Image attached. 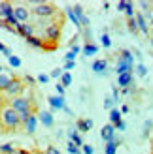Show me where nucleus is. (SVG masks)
Wrapping results in <instances>:
<instances>
[{"label":"nucleus","instance_id":"f257e3e1","mask_svg":"<svg viewBox=\"0 0 153 154\" xmlns=\"http://www.w3.org/2000/svg\"><path fill=\"white\" fill-rule=\"evenodd\" d=\"M0 119H2V124H4V132H6V134H13L15 130L21 126L19 113L15 111V109H11L10 105L0 109Z\"/></svg>","mask_w":153,"mask_h":154},{"label":"nucleus","instance_id":"f03ea898","mask_svg":"<svg viewBox=\"0 0 153 154\" xmlns=\"http://www.w3.org/2000/svg\"><path fill=\"white\" fill-rule=\"evenodd\" d=\"M10 107L15 109L17 113L28 111V113H34L36 115V111H38V105L32 100V96H17V98H13V100H10Z\"/></svg>","mask_w":153,"mask_h":154},{"label":"nucleus","instance_id":"7ed1b4c3","mask_svg":"<svg viewBox=\"0 0 153 154\" xmlns=\"http://www.w3.org/2000/svg\"><path fill=\"white\" fill-rule=\"evenodd\" d=\"M23 90H25V83H23V79L21 77H11V83L8 85V88L4 90V94L8 96V98H17V96H21L23 94Z\"/></svg>","mask_w":153,"mask_h":154},{"label":"nucleus","instance_id":"20e7f679","mask_svg":"<svg viewBox=\"0 0 153 154\" xmlns=\"http://www.w3.org/2000/svg\"><path fill=\"white\" fill-rule=\"evenodd\" d=\"M60 25H63V23H60V19H57L55 23H49V25L44 28V34H45L44 40L57 43V42L60 40Z\"/></svg>","mask_w":153,"mask_h":154},{"label":"nucleus","instance_id":"39448f33","mask_svg":"<svg viewBox=\"0 0 153 154\" xmlns=\"http://www.w3.org/2000/svg\"><path fill=\"white\" fill-rule=\"evenodd\" d=\"M32 11H34L36 17L45 19V17H53L57 13V6L55 4H36Z\"/></svg>","mask_w":153,"mask_h":154},{"label":"nucleus","instance_id":"423d86ee","mask_svg":"<svg viewBox=\"0 0 153 154\" xmlns=\"http://www.w3.org/2000/svg\"><path fill=\"white\" fill-rule=\"evenodd\" d=\"M15 32H17L19 36H23L25 40H28V38L34 36V26L28 25V23H19V25L15 26Z\"/></svg>","mask_w":153,"mask_h":154},{"label":"nucleus","instance_id":"0eeeda50","mask_svg":"<svg viewBox=\"0 0 153 154\" xmlns=\"http://www.w3.org/2000/svg\"><path fill=\"white\" fill-rule=\"evenodd\" d=\"M23 128H25V134L27 135H34V132H36V126H38V117L36 115H30V117L21 124Z\"/></svg>","mask_w":153,"mask_h":154},{"label":"nucleus","instance_id":"6e6552de","mask_svg":"<svg viewBox=\"0 0 153 154\" xmlns=\"http://www.w3.org/2000/svg\"><path fill=\"white\" fill-rule=\"evenodd\" d=\"M134 19H136V25H138V30H140V32H142L144 36H149V25H148L146 15H144V13H136Z\"/></svg>","mask_w":153,"mask_h":154},{"label":"nucleus","instance_id":"1a4fd4ad","mask_svg":"<svg viewBox=\"0 0 153 154\" xmlns=\"http://www.w3.org/2000/svg\"><path fill=\"white\" fill-rule=\"evenodd\" d=\"M100 135H102V139H104L106 143L113 141V139H116V126H113V124H106V126L100 130Z\"/></svg>","mask_w":153,"mask_h":154},{"label":"nucleus","instance_id":"9d476101","mask_svg":"<svg viewBox=\"0 0 153 154\" xmlns=\"http://www.w3.org/2000/svg\"><path fill=\"white\" fill-rule=\"evenodd\" d=\"M13 10H15V8H13L10 2H0V19L6 21L8 17H11V15H13Z\"/></svg>","mask_w":153,"mask_h":154},{"label":"nucleus","instance_id":"9b49d317","mask_svg":"<svg viewBox=\"0 0 153 154\" xmlns=\"http://www.w3.org/2000/svg\"><path fill=\"white\" fill-rule=\"evenodd\" d=\"M28 15H30V13H28V10H27V8H23V6H17V8L13 10V17L17 19L19 23H27Z\"/></svg>","mask_w":153,"mask_h":154},{"label":"nucleus","instance_id":"f8f14e48","mask_svg":"<svg viewBox=\"0 0 153 154\" xmlns=\"http://www.w3.org/2000/svg\"><path fill=\"white\" fill-rule=\"evenodd\" d=\"M117 85H119V88H129V87H132V73L117 75Z\"/></svg>","mask_w":153,"mask_h":154},{"label":"nucleus","instance_id":"ddd939ff","mask_svg":"<svg viewBox=\"0 0 153 154\" xmlns=\"http://www.w3.org/2000/svg\"><path fill=\"white\" fill-rule=\"evenodd\" d=\"M76 128H78L80 132L85 134V132H89V130L93 128V120H91V119H78V120H76Z\"/></svg>","mask_w":153,"mask_h":154},{"label":"nucleus","instance_id":"4468645a","mask_svg":"<svg viewBox=\"0 0 153 154\" xmlns=\"http://www.w3.org/2000/svg\"><path fill=\"white\" fill-rule=\"evenodd\" d=\"M49 105H51V109H64L66 102L63 96H49Z\"/></svg>","mask_w":153,"mask_h":154},{"label":"nucleus","instance_id":"2eb2a0df","mask_svg":"<svg viewBox=\"0 0 153 154\" xmlns=\"http://www.w3.org/2000/svg\"><path fill=\"white\" fill-rule=\"evenodd\" d=\"M38 120H40L45 128H51V126H53V115H51L49 111H40V115H38Z\"/></svg>","mask_w":153,"mask_h":154},{"label":"nucleus","instance_id":"dca6fc26","mask_svg":"<svg viewBox=\"0 0 153 154\" xmlns=\"http://www.w3.org/2000/svg\"><path fill=\"white\" fill-rule=\"evenodd\" d=\"M116 72L117 75H123V73H132V66L131 64H127L125 60H117V66H116Z\"/></svg>","mask_w":153,"mask_h":154},{"label":"nucleus","instance_id":"f3484780","mask_svg":"<svg viewBox=\"0 0 153 154\" xmlns=\"http://www.w3.org/2000/svg\"><path fill=\"white\" fill-rule=\"evenodd\" d=\"M81 51H83V57H93V55H96V53H98V45H95L93 42H91V43H85Z\"/></svg>","mask_w":153,"mask_h":154},{"label":"nucleus","instance_id":"a211bd4d","mask_svg":"<svg viewBox=\"0 0 153 154\" xmlns=\"http://www.w3.org/2000/svg\"><path fill=\"white\" fill-rule=\"evenodd\" d=\"M91 68H93V72H98V73H104V70H106V68H108V60H106V58H100V60H95V62H93V66H91Z\"/></svg>","mask_w":153,"mask_h":154},{"label":"nucleus","instance_id":"6ab92c4d","mask_svg":"<svg viewBox=\"0 0 153 154\" xmlns=\"http://www.w3.org/2000/svg\"><path fill=\"white\" fill-rule=\"evenodd\" d=\"M119 58H121V60H125V62H127V64H131V66L134 64V57H132V53L129 51V49H121V51H119Z\"/></svg>","mask_w":153,"mask_h":154},{"label":"nucleus","instance_id":"aec40b11","mask_svg":"<svg viewBox=\"0 0 153 154\" xmlns=\"http://www.w3.org/2000/svg\"><path fill=\"white\" fill-rule=\"evenodd\" d=\"M119 145H121V141H119V139H113V141H110V143H106L104 154H116V150H117Z\"/></svg>","mask_w":153,"mask_h":154},{"label":"nucleus","instance_id":"412c9836","mask_svg":"<svg viewBox=\"0 0 153 154\" xmlns=\"http://www.w3.org/2000/svg\"><path fill=\"white\" fill-rule=\"evenodd\" d=\"M11 77L13 75H8V73H0V92H4L8 88V85L11 83Z\"/></svg>","mask_w":153,"mask_h":154},{"label":"nucleus","instance_id":"4be33fe9","mask_svg":"<svg viewBox=\"0 0 153 154\" xmlns=\"http://www.w3.org/2000/svg\"><path fill=\"white\" fill-rule=\"evenodd\" d=\"M70 141L76 145V147H83V145H85V143H83V139H81V135L78 134V132H76V130H72V132H70Z\"/></svg>","mask_w":153,"mask_h":154},{"label":"nucleus","instance_id":"5701e85b","mask_svg":"<svg viewBox=\"0 0 153 154\" xmlns=\"http://www.w3.org/2000/svg\"><path fill=\"white\" fill-rule=\"evenodd\" d=\"M27 43L30 45V47H36V49H42V47H44V40H42V38H38V36L28 38Z\"/></svg>","mask_w":153,"mask_h":154},{"label":"nucleus","instance_id":"b1692460","mask_svg":"<svg viewBox=\"0 0 153 154\" xmlns=\"http://www.w3.org/2000/svg\"><path fill=\"white\" fill-rule=\"evenodd\" d=\"M119 120H121V111H117V109H112V111H110V124H113V126H116Z\"/></svg>","mask_w":153,"mask_h":154},{"label":"nucleus","instance_id":"393cba45","mask_svg":"<svg viewBox=\"0 0 153 154\" xmlns=\"http://www.w3.org/2000/svg\"><path fill=\"white\" fill-rule=\"evenodd\" d=\"M132 8H134V6H132V2H129V0H127V2H125V17H127V19H132L134 15H136Z\"/></svg>","mask_w":153,"mask_h":154},{"label":"nucleus","instance_id":"a878e982","mask_svg":"<svg viewBox=\"0 0 153 154\" xmlns=\"http://www.w3.org/2000/svg\"><path fill=\"white\" fill-rule=\"evenodd\" d=\"M60 85H63L64 88H66V87H70V85H72V75L68 73V72H64V73H63V77H60Z\"/></svg>","mask_w":153,"mask_h":154},{"label":"nucleus","instance_id":"bb28decb","mask_svg":"<svg viewBox=\"0 0 153 154\" xmlns=\"http://www.w3.org/2000/svg\"><path fill=\"white\" fill-rule=\"evenodd\" d=\"M127 28L131 30L132 34H138V25H136V19H127Z\"/></svg>","mask_w":153,"mask_h":154},{"label":"nucleus","instance_id":"cd10ccee","mask_svg":"<svg viewBox=\"0 0 153 154\" xmlns=\"http://www.w3.org/2000/svg\"><path fill=\"white\" fill-rule=\"evenodd\" d=\"M15 149L11 143H6V145H0V154H13Z\"/></svg>","mask_w":153,"mask_h":154},{"label":"nucleus","instance_id":"c85d7f7f","mask_svg":"<svg viewBox=\"0 0 153 154\" xmlns=\"http://www.w3.org/2000/svg\"><path fill=\"white\" fill-rule=\"evenodd\" d=\"M57 47H59L57 43H53V42H47V40H44V47H42V51H57Z\"/></svg>","mask_w":153,"mask_h":154},{"label":"nucleus","instance_id":"c756f323","mask_svg":"<svg viewBox=\"0 0 153 154\" xmlns=\"http://www.w3.org/2000/svg\"><path fill=\"white\" fill-rule=\"evenodd\" d=\"M8 60H10V66H11V68H19V66H21V58L15 57V55H11Z\"/></svg>","mask_w":153,"mask_h":154},{"label":"nucleus","instance_id":"7c9ffc66","mask_svg":"<svg viewBox=\"0 0 153 154\" xmlns=\"http://www.w3.org/2000/svg\"><path fill=\"white\" fill-rule=\"evenodd\" d=\"M100 40H102V47H106V49H110V47H112V40H110V36L106 34V32L102 34Z\"/></svg>","mask_w":153,"mask_h":154},{"label":"nucleus","instance_id":"2f4dec72","mask_svg":"<svg viewBox=\"0 0 153 154\" xmlns=\"http://www.w3.org/2000/svg\"><path fill=\"white\" fill-rule=\"evenodd\" d=\"M136 73H138L140 77H146L148 75V68L144 64H138V66H136Z\"/></svg>","mask_w":153,"mask_h":154},{"label":"nucleus","instance_id":"473e14b6","mask_svg":"<svg viewBox=\"0 0 153 154\" xmlns=\"http://www.w3.org/2000/svg\"><path fill=\"white\" fill-rule=\"evenodd\" d=\"M68 152H70V154H81V150H80V147H76V145L70 141V143H68Z\"/></svg>","mask_w":153,"mask_h":154},{"label":"nucleus","instance_id":"72a5a7b5","mask_svg":"<svg viewBox=\"0 0 153 154\" xmlns=\"http://www.w3.org/2000/svg\"><path fill=\"white\" fill-rule=\"evenodd\" d=\"M112 105H113V98L106 96V98H104V107H106V109H110V111H112V109H113Z\"/></svg>","mask_w":153,"mask_h":154},{"label":"nucleus","instance_id":"f704fd0d","mask_svg":"<svg viewBox=\"0 0 153 154\" xmlns=\"http://www.w3.org/2000/svg\"><path fill=\"white\" fill-rule=\"evenodd\" d=\"M44 154H60V150L57 147H53V145H49V147L44 150Z\"/></svg>","mask_w":153,"mask_h":154},{"label":"nucleus","instance_id":"c9c22d12","mask_svg":"<svg viewBox=\"0 0 153 154\" xmlns=\"http://www.w3.org/2000/svg\"><path fill=\"white\" fill-rule=\"evenodd\" d=\"M151 126H153V122H151V120H146V124H144V137H148V135H149Z\"/></svg>","mask_w":153,"mask_h":154},{"label":"nucleus","instance_id":"e433bc0d","mask_svg":"<svg viewBox=\"0 0 153 154\" xmlns=\"http://www.w3.org/2000/svg\"><path fill=\"white\" fill-rule=\"evenodd\" d=\"M0 53H4V57H8V58L11 57V51H10V47H6L4 43H0Z\"/></svg>","mask_w":153,"mask_h":154},{"label":"nucleus","instance_id":"4c0bfd02","mask_svg":"<svg viewBox=\"0 0 153 154\" xmlns=\"http://www.w3.org/2000/svg\"><path fill=\"white\" fill-rule=\"evenodd\" d=\"M72 10H74V13H76V17H78V19H80L81 15H83V8H81L80 4H76V6L72 8Z\"/></svg>","mask_w":153,"mask_h":154},{"label":"nucleus","instance_id":"58836bf2","mask_svg":"<svg viewBox=\"0 0 153 154\" xmlns=\"http://www.w3.org/2000/svg\"><path fill=\"white\" fill-rule=\"evenodd\" d=\"M63 73H64V72L60 70V68H55V70L51 72V75H49V77H63Z\"/></svg>","mask_w":153,"mask_h":154},{"label":"nucleus","instance_id":"ea45409f","mask_svg":"<svg viewBox=\"0 0 153 154\" xmlns=\"http://www.w3.org/2000/svg\"><path fill=\"white\" fill-rule=\"evenodd\" d=\"M116 130H119V132H125V130H127V124H125L123 120H119L117 124H116Z\"/></svg>","mask_w":153,"mask_h":154},{"label":"nucleus","instance_id":"a19ab883","mask_svg":"<svg viewBox=\"0 0 153 154\" xmlns=\"http://www.w3.org/2000/svg\"><path fill=\"white\" fill-rule=\"evenodd\" d=\"M81 150H83V154H93V147L91 145H83Z\"/></svg>","mask_w":153,"mask_h":154},{"label":"nucleus","instance_id":"79ce46f5","mask_svg":"<svg viewBox=\"0 0 153 154\" xmlns=\"http://www.w3.org/2000/svg\"><path fill=\"white\" fill-rule=\"evenodd\" d=\"M38 81H40V83H47V81H49V77L45 75V73H40V75H38Z\"/></svg>","mask_w":153,"mask_h":154},{"label":"nucleus","instance_id":"37998d69","mask_svg":"<svg viewBox=\"0 0 153 154\" xmlns=\"http://www.w3.org/2000/svg\"><path fill=\"white\" fill-rule=\"evenodd\" d=\"M57 92H59V96H64V87H63V85H57Z\"/></svg>","mask_w":153,"mask_h":154},{"label":"nucleus","instance_id":"c03bdc74","mask_svg":"<svg viewBox=\"0 0 153 154\" xmlns=\"http://www.w3.org/2000/svg\"><path fill=\"white\" fill-rule=\"evenodd\" d=\"M25 81H27L28 85H34V83H36V79H34V77H30V75H25Z\"/></svg>","mask_w":153,"mask_h":154},{"label":"nucleus","instance_id":"a18cd8bd","mask_svg":"<svg viewBox=\"0 0 153 154\" xmlns=\"http://www.w3.org/2000/svg\"><path fill=\"white\" fill-rule=\"evenodd\" d=\"M74 66H76V62H66V64H64V72H68V70H72Z\"/></svg>","mask_w":153,"mask_h":154},{"label":"nucleus","instance_id":"49530a36","mask_svg":"<svg viewBox=\"0 0 153 154\" xmlns=\"http://www.w3.org/2000/svg\"><path fill=\"white\" fill-rule=\"evenodd\" d=\"M117 10L119 11H125V0H121V2L117 4Z\"/></svg>","mask_w":153,"mask_h":154},{"label":"nucleus","instance_id":"de8ad7c7","mask_svg":"<svg viewBox=\"0 0 153 154\" xmlns=\"http://www.w3.org/2000/svg\"><path fill=\"white\" fill-rule=\"evenodd\" d=\"M119 100V88H113V102Z\"/></svg>","mask_w":153,"mask_h":154},{"label":"nucleus","instance_id":"09e8293b","mask_svg":"<svg viewBox=\"0 0 153 154\" xmlns=\"http://www.w3.org/2000/svg\"><path fill=\"white\" fill-rule=\"evenodd\" d=\"M80 51H81V49H80V45H72V53H74V55H78Z\"/></svg>","mask_w":153,"mask_h":154},{"label":"nucleus","instance_id":"8fccbe9b","mask_svg":"<svg viewBox=\"0 0 153 154\" xmlns=\"http://www.w3.org/2000/svg\"><path fill=\"white\" fill-rule=\"evenodd\" d=\"M129 113V105H121V115H125Z\"/></svg>","mask_w":153,"mask_h":154},{"label":"nucleus","instance_id":"3c124183","mask_svg":"<svg viewBox=\"0 0 153 154\" xmlns=\"http://www.w3.org/2000/svg\"><path fill=\"white\" fill-rule=\"evenodd\" d=\"M140 6H142V8H144V10H148V8H149V6H151V4H149V2H140Z\"/></svg>","mask_w":153,"mask_h":154},{"label":"nucleus","instance_id":"603ef678","mask_svg":"<svg viewBox=\"0 0 153 154\" xmlns=\"http://www.w3.org/2000/svg\"><path fill=\"white\" fill-rule=\"evenodd\" d=\"M17 152H19V154H32V152H30V150H25V149H19Z\"/></svg>","mask_w":153,"mask_h":154},{"label":"nucleus","instance_id":"864d4df0","mask_svg":"<svg viewBox=\"0 0 153 154\" xmlns=\"http://www.w3.org/2000/svg\"><path fill=\"white\" fill-rule=\"evenodd\" d=\"M4 132V124H2V119H0V134Z\"/></svg>","mask_w":153,"mask_h":154},{"label":"nucleus","instance_id":"5fc2aeb1","mask_svg":"<svg viewBox=\"0 0 153 154\" xmlns=\"http://www.w3.org/2000/svg\"><path fill=\"white\" fill-rule=\"evenodd\" d=\"M32 154H44V152H42V150H34Z\"/></svg>","mask_w":153,"mask_h":154},{"label":"nucleus","instance_id":"6e6d98bb","mask_svg":"<svg viewBox=\"0 0 153 154\" xmlns=\"http://www.w3.org/2000/svg\"><path fill=\"white\" fill-rule=\"evenodd\" d=\"M151 47H153V36H151Z\"/></svg>","mask_w":153,"mask_h":154},{"label":"nucleus","instance_id":"4d7b16f0","mask_svg":"<svg viewBox=\"0 0 153 154\" xmlns=\"http://www.w3.org/2000/svg\"><path fill=\"white\" fill-rule=\"evenodd\" d=\"M0 73H2V66H0Z\"/></svg>","mask_w":153,"mask_h":154},{"label":"nucleus","instance_id":"13d9d810","mask_svg":"<svg viewBox=\"0 0 153 154\" xmlns=\"http://www.w3.org/2000/svg\"><path fill=\"white\" fill-rule=\"evenodd\" d=\"M151 149H153V141H151Z\"/></svg>","mask_w":153,"mask_h":154}]
</instances>
